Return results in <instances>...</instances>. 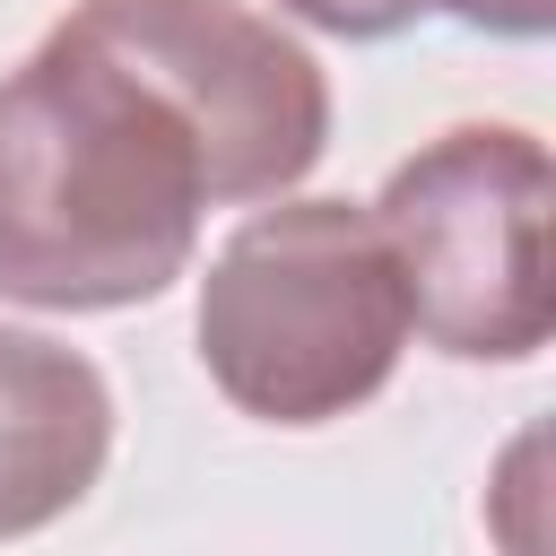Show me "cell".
<instances>
[{
  "label": "cell",
  "mask_w": 556,
  "mask_h": 556,
  "mask_svg": "<svg viewBox=\"0 0 556 556\" xmlns=\"http://www.w3.org/2000/svg\"><path fill=\"white\" fill-rule=\"evenodd\" d=\"M547 208L556 165L521 122H460L408 165H391L374 226L391 243L408 330L460 365L539 356L556 330L547 287Z\"/></svg>",
  "instance_id": "obj_3"
},
{
  "label": "cell",
  "mask_w": 556,
  "mask_h": 556,
  "mask_svg": "<svg viewBox=\"0 0 556 556\" xmlns=\"http://www.w3.org/2000/svg\"><path fill=\"white\" fill-rule=\"evenodd\" d=\"M191 330L208 382L243 417L330 426L391 382L408 348V295L374 208L269 200L217 243Z\"/></svg>",
  "instance_id": "obj_2"
},
{
  "label": "cell",
  "mask_w": 556,
  "mask_h": 556,
  "mask_svg": "<svg viewBox=\"0 0 556 556\" xmlns=\"http://www.w3.org/2000/svg\"><path fill=\"white\" fill-rule=\"evenodd\" d=\"M278 9H295V17L321 26V35H356V43L400 35V26L417 17V0H278Z\"/></svg>",
  "instance_id": "obj_6"
},
{
  "label": "cell",
  "mask_w": 556,
  "mask_h": 556,
  "mask_svg": "<svg viewBox=\"0 0 556 556\" xmlns=\"http://www.w3.org/2000/svg\"><path fill=\"white\" fill-rule=\"evenodd\" d=\"M417 9H443L478 35H513V43H539L556 26V0H417Z\"/></svg>",
  "instance_id": "obj_7"
},
{
  "label": "cell",
  "mask_w": 556,
  "mask_h": 556,
  "mask_svg": "<svg viewBox=\"0 0 556 556\" xmlns=\"http://www.w3.org/2000/svg\"><path fill=\"white\" fill-rule=\"evenodd\" d=\"M113 452V391L104 374L43 339L0 321V539H26L87 504Z\"/></svg>",
  "instance_id": "obj_5"
},
{
  "label": "cell",
  "mask_w": 556,
  "mask_h": 556,
  "mask_svg": "<svg viewBox=\"0 0 556 556\" xmlns=\"http://www.w3.org/2000/svg\"><path fill=\"white\" fill-rule=\"evenodd\" d=\"M87 35L139 61L217 165V208L287 200L330 148V78L321 61L243 0H78Z\"/></svg>",
  "instance_id": "obj_4"
},
{
  "label": "cell",
  "mask_w": 556,
  "mask_h": 556,
  "mask_svg": "<svg viewBox=\"0 0 556 556\" xmlns=\"http://www.w3.org/2000/svg\"><path fill=\"white\" fill-rule=\"evenodd\" d=\"M217 165L182 104L104 35L61 17L0 78V295L35 313H122L165 295Z\"/></svg>",
  "instance_id": "obj_1"
}]
</instances>
